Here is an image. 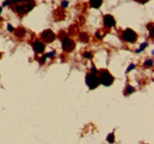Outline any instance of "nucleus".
Returning <instances> with one entry per match:
<instances>
[{
    "label": "nucleus",
    "mask_w": 154,
    "mask_h": 144,
    "mask_svg": "<svg viewBox=\"0 0 154 144\" xmlns=\"http://www.w3.org/2000/svg\"><path fill=\"white\" fill-rule=\"evenodd\" d=\"M137 34L130 28H127L122 33V38L123 40L129 43H134L137 40Z\"/></svg>",
    "instance_id": "20e7f679"
},
{
    "label": "nucleus",
    "mask_w": 154,
    "mask_h": 144,
    "mask_svg": "<svg viewBox=\"0 0 154 144\" xmlns=\"http://www.w3.org/2000/svg\"><path fill=\"white\" fill-rule=\"evenodd\" d=\"M86 82L91 89L96 88L100 84L99 79L97 76V70L95 67L92 68L91 73L87 74L86 76Z\"/></svg>",
    "instance_id": "f03ea898"
},
{
    "label": "nucleus",
    "mask_w": 154,
    "mask_h": 144,
    "mask_svg": "<svg viewBox=\"0 0 154 144\" xmlns=\"http://www.w3.org/2000/svg\"><path fill=\"white\" fill-rule=\"evenodd\" d=\"M134 67H135V65H134V64H132V65H131V66H129V68H128V70H127V71H129V70H132V69Z\"/></svg>",
    "instance_id": "f3484780"
},
{
    "label": "nucleus",
    "mask_w": 154,
    "mask_h": 144,
    "mask_svg": "<svg viewBox=\"0 0 154 144\" xmlns=\"http://www.w3.org/2000/svg\"><path fill=\"white\" fill-rule=\"evenodd\" d=\"M99 82L105 86H109L114 82V77L107 70H102L99 74Z\"/></svg>",
    "instance_id": "7ed1b4c3"
},
{
    "label": "nucleus",
    "mask_w": 154,
    "mask_h": 144,
    "mask_svg": "<svg viewBox=\"0 0 154 144\" xmlns=\"http://www.w3.org/2000/svg\"><path fill=\"white\" fill-rule=\"evenodd\" d=\"M68 4H69V2H68L67 1H63V2H62V6H63V8L67 7Z\"/></svg>",
    "instance_id": "4468645a"
},
{
    "label": "nucleus",
    "mask_w": 154,
    "mask_h": 144,
    "mask_svg": "<svg viewBox=\"0 0 154 144\" xmlns=\"http://www.w3.org/2000/svg\"><path fill=\"white\" fill-rule=\"evenodd\" d=\"M32 47H33V50H34L36 52L42 53V52H43L44 51H45V46L42 42L37 40V41H35V43H33Z\"/></svg>",
    "instance_id": "6e6552de"
},
{
    "label": "nucleus",
    "mask_w": 154,
    "mask_h": 144,
    "mask_svg": "<svg viewBox=\"0 0 154 144\" xmlns=\"http://www.w3.org/2000/svg\"><path fill=\"white\" fill-rule=\"evenodd\" d=\"M1 11H2V8H0V13H1Z\"/></svg>",
    "instance_id": "6ab92c4d"
},
{
    "label": "nucleus",
    "mask_w": 154,
    "mask_h": 144,
    "mask_svg": "<svg viewBox=\"0 0 154 144\" xmlns=\"http://www.w3.org/2000/svg\"><path fill=\"white\" fill-rule=\"evenodd\" d=\"M75 47V43L70 38H65L63 40V49L66 52H72Z\"/></svg>",
    "instance_id": "39448f33"
},
{
    "label": "nucleus",
    "mask_w": 154,
    "mask_h": 144,
    "mask_svg": "<svg viewBox=\"0 0 154 144\" xmlns=\"http://www.w3.org/2000/svg\"><path fill=\"white\" fill-rule=\"evenodd\" d=\"M8 29L10 32H12L14 30V28H13V27H12L11 25L8 24Z\"/></svg>",
    "instance_id": "2eb2a0df"
},
{
    "label": "nucleus",
    "mask_w": 154,
    "mask_h": 144,
    "mask_svg": "<svg viewBox=\"0 0 154 144\" xmlns=\"http://www.w3.org/2000/svg\"><path fill=\"white\" fill-rule=\"evenodd\" d=\"M104 24L108 28H111V27H113L115 26V20H114V18L111 15H105L104 16Z\"/></svg>",
    "instance_id": "0eeeda50"
},
{
    "label": "nucleus",
    "mask_w": 154,
    "mask_h": 144,
    "mask_svg": "<svg viewBox=\"0 0 154 144\" xmlns=\"http://www.w3.org/2000/svg\"><path fill=\"white\" fill-rule=\"evenodd\" d=\"M135 1L138 2L140 3H146L149 1V0H135Z\"/></svg>",
    "instance_id": "dca6fc26"
},
{
    "label": "nucleus",
    "mask_w": 154,
    "mask_h": 144,
    "mask_svg": "<svg viewBox=\"0 0 154 144\" xmlns=\"http://www.w3.org/2000/svg\"><path fill=\"white\" fill-rule=\"evenodd\" d=\"M9 5L20 14H25L29 12L35 6L33 0H9Z\"/></svg>",
    "instance_id": "f257e3e1"
},
{
    "label": "nucleus",
    "mask_w": 154,
    "mask_h": 144,
    "mask_svg": "<svg viewBox=\"0 0 154 144\" xmlns=\"http://www.w3.org/2000/svg\"><path fill=\"white\" fill-rule=\"evenodd\" d=\"M126 91L128 92V93H132V92L134 91V88L133 87L130 86H129L127 87V89H126Z\"/></svg>",
    "instance_id": "ddd939ff"
},
{
    "label": "nucleus",
    "mask_w": 154,
    "mask_h": 144,
    "mask_svg": "<svg viewBox=\"0 0 154 144\" xmlns=\"http://www.w3.org/2000/svg\"><path fill=\"white\" fill-rule=\"evenodd\" d=\"M90 3L91 7L94 8H99L102 4V0H90Z\"/></svg>",
    "instance_id": "1a4fd4ad"
},
{
    "label": "nucleus",
    "mask_w": 154,
    "mask_h": 144,
    "mask_svg": "<svg viewBox=\"0 0 154 144\" xmlns=\"http://www.w3.org/2000/svg\"><path fill=\"white\" fill-rule=\"evenodd\" d=\"M147 46V43H144V44H143L141 45V47H140V49L138 50H137L136 52H141V51L143 50H144V48H145Z\"/></svg>",
    "instance_id": "9b49d317"
},
{
    "label": "nucleus",
    "mask_w": 154,
    "mask_h": 144,
    "mask_svg": "<svg viewBox=\"0 0 154 144\" xmlns=\"http://www.w3.org/2000/svg\"><path fill=\"white\" fill-rule=\"evenodd\" d=\"M85 57H86V58H90V52H86V53H85Z\"/></svg>",
    "instance_id": "a211bd4d"
},
{
    "label": "nucleus",
    "mask_w": 154,
    "mask_h": 144,
    "mask_svg": "<svg viewBox=\"0 0 154 144\" xmlns=\"http://www.w3.org/2000/svg\"><path fill=\"white\" fill-rule=\"evenodd\" d=\"M56 35L51 30H45L42 34V38L45 40L46 43H51L54 41L55 39Z\"/></svg>",
    "instance_id": "423d86ee"
},
{
    "label": "nucleus",
    "mask_w": 154,
    "mask_h": 144,
    "mask_svg": "<svg viewBox=\"0 0 154 144\" xmlns=\"http://www.w3.org/2000/svg\"><path fill=\"white\" fill-rule=\"evenodd\" d=\"M114 136L113 134H111L109 136H108V140L109 142H114Z\"/></svg>",
    "instance_id": "9d476101"
},
{
    "label": "nucleus",
    "mask_w": 154,
    "mask_h": 144,
    "mask_svg": "<svg viewBox=\"0 0 154 144\" xmlns=\"http://www.w3.org/2000/svg\"><path fill=\"white\" fill-rule=\"evenodd\" d=\"M152 64H153V61H152L151 59H150V60H147V61H146V62H145V65L146 66H151Z\"/></svg>",
    "instance_id": "f8f14e48"
}]
</instances>
